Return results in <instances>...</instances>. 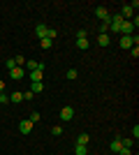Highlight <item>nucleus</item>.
<instances>
[{"label":"nucleus","instance_id":"f257e3e1","mask_svg":"<svg viewBox=\"0 0 139 155\" xmlns=\"http://www.w3.org/2000/svg\"><path fill=\"white\" fill-rule=\"evenodd\" d=\"M123 21H125V19H123L121 14H114L111 21H109V30H111V32H118V30H121V26H123Z\"/></svg>","mask_w":139,"mask_h":155},{"label":"nucleus","instance_id":"f03ea898","mask_svg":"<svg viewBox=\"0 0 139 155\" xmlns=\"http://www.w3.org/2000/svg\"><path fill=\"white\" fill-rule=\"evenodd\" d=\"M134 7H139V2H137V0H134V2H132V5H123V9H121V16H123V19H132V12H134Z\"/></svg>","mask_w":139,"mask_h":155},{"label":"nucleus","instance_id":"7ed1b4c3","mask_svg":"<svg viewBox=\"0 0 139 155\" xmlns=\"http://www.w3.org/2000/svg\"><path fill=\"white\" fill-rule=\"evenodd\" d=\"M95 16H98L102 23H109V21H111V16H109V12H107V7H98V9H95Z\"/></svg>","mask_w":139,"mask_h":155},{"label":"nucleus","instance_id":"20e7f679","mask_svg":"<svg viewBox=\"0 0 139 155\" xmlns=\"http://www.w3.org/2000/svg\"><path fill=\"white\" fill-rule=\"evenodd\" d=\"M72 118H74L72 107H63V109H60V120H72Z\"/></svg>","mask_w":139,"mask_h":155},{"label":"nucleus","instance_id":"39448f33","mask_svg":"<svg viewBox=\"0 0 139 155\" xmlns=\"http://www.w3.org/2000/svg\"><path fill=\"white\" fill-rule=\"evenodd\" d=\"M19 130H21V134H30V132H33V123H30L28 118H23L19 123Z\"/></svg>","mask_w":139,"mask_h":155},{"label":"nucleus","instance_id":"423d86ee","mask_svg":"<svg viewBox=\"0 0 139 155\" xmlns=\"http://www.w3.org/2000/svg\"><path fill=\"white\" fill-rule=\"evenodd\" d=\"M121 35H127V37H130V35H134V26L132 23H130V21H123V26H121Z\"/></svg>","mask_w":139,"mask_h":155},{"label":"nucleus","instance_id":"0eeeda50","mask_svg":"<svg viewBox=\"0 0 139 155\" xmlns=\"http://www.w3.org/2000/svg\"><path fill=\"white\" fill-rule=\"evenodd\" d=\"M9 77H12L14 81H19V79L26 77V70H23V67H14V70H9Z\"/></svg>","mask_w":139,"mask_h":155},{"label":"nucleus","instance_id":"6e6552de","mask_svg":"<svg viewBox=\"0 0 139 155\" xmlns=\"http://www.w3.org/2000/svg\"><path fill=\"white\" fill-rule=\"evenodd\" d=\"M35 35H37L40 39H44L46 35H49V28H46V26H42V23H40V26H35Z\"/></svg>","mask_w":139,"mask_h":155},{"label":"nucleus","instance_id":"1a4fd4ad","mask_svg":"<svg viewBox=\"0 0 139 155\" xmlns=\"http://www.w3.org/2000/svg\"><path fill=\"white\" fill-rule=\"evenodd\" d=\"M26 67L30 72L33 70H44V63H37V60H26Z\"/></svg>","mask_w":139,"mask_h":155},{"label":"nucleus","instance_id":"9d476101","mask_svg":"<svg viewBox=\"0 0 139 155\" xmlns=\"http://www.w3.org/2000/svg\"><path fill=\"white\" fill-rule=\"evenodd\" d=\"M98 44H100V46H109V44H111L109 32H104V35H98Z\"/></svg>","mask_w":139,"mask_h":155},{"label":"nucleus","instance_id":"9b49d317","mask_svg":"<svg viewBox=\"0 0 139 155\" xmlns=\"http://www.w3.org/2000/svg\"><path fill=\"white\" fill-rule=\"evenodd\" d=\"M132 35H130V37H127V35H123V37H121V46H123V49H132Z\"/></svg>","mask_w":139,"mask_h":155},{"label":"nucleus","instance_id":"f8f14e48","mask_svg":"<svg viewBox=\"0 0 139 155\" xmlns=\"http://www.w3.org/2000/svg\"><path fill=\"white\" fill-rule=\"evenodd\" d=\"M42 91H44V84H42V81H33V84H30V93H33V95L35 93H42Z\"/></svg>","mask_w":139,"mask_h":155},{"label":"nucleus","instance_id":"ddd939ff","mask_svg":"<svg viewBox=\"0 0 139 155\" xmlns=\"http://www.w3.org/2000/svg\"><path fill=\"white\" fill-rule=\"evenodd\" d=\"M42 74H44V70H33L28 77H30V81H42Z\"/></svg>","mask_w":139,"mask_h":155},{"label":"nucleus","instance_id":"4468645a","mask_svg":"<svg viewBox=\"0 0 139 155\" xmlns=\"http://www.w3.org/2000/svg\"><path fill=\"white\" fill-rule=\"evenodd\" d=\"M9 102H23V93H21V91L12 93V95H9Z\"/></svg>","mask_w":139,"mask_h":155},{"label":"nucleus","instance_id":"2eb2a0df","mask_svg":"<svg viewBox=\"0 0 139 155\" xmlns=\"http://www.w3.org/2000/svg\"><path fill=\"white\" fill-rule=\"evenodd\" d=\"M28 120H30V123H40V120H42V116H40V111H33V114H30V116H28Z\"/></svg>","mask_w":139,"mask_h":155},{"label":"nucleus","instance_id":"dca6fc26","mask_svg":"<svg viewBox=\"0 0 139 155\" xmlns=\"http://www.w3.org/2000/svg\"><path fill=\"white\" fill-rule=\"evenodd\" d=\"M109 148H111L114 153H118V150L123 148V143H121V139H114V141H111V146H109Z\"/></svg>","mask_w":139,"mask_h":155},{"label":"nucleus","instance_id":"f3484780","mask_svg":"<svg viewBox=\"0 0 139 155\" xmlns=\"http://www.w3.org/2000/svg\"><path fill=\"white\" fill-rule=\"evenodd\" d=\"M74 153H77V155H86V153H88V146H81V143H77V146H74Z\"/></svg>","mask_w":139,"mask_h":155},{"label":"nucleus","instance_id":"a211bd4d","mask_svg":"<svg viewBox=\"0 0 139 155\" xmlns=\"http://www.w3.org/2000/svg\"><path fill=\"white\" fill-rule=\"evenodd\" d=\"M77 46H79L81 51H86L88 46H91V42H88V39H77Z\"/></svg>","mask_w":139,"mask_h":155},{"label":"nucleus","instance_id":"6ab92c4d","mask_svg":"<svg viewBox=\"0 0 139 155\" xmlns=\"http://www.w3.org/2000/svg\"><path fill=\"white\" fill-rule=\"evenodd\" d=\"M88 141H91L88 134H79V139H77V143H81V146H88Z\"/></svg>","mask_w":139,"mask_h":155},{"label":"nucleus","instance_id":"aec40b11","mask_svg":"<svg viewBox=\"0 0 139 155\" xmlns=\"http://www.w3.org/2000/svg\"><path fill=\"white\" fill-rule=\"evenodd\" d=\"M40 42H42V49H51V46H53V39H49V37L40 39Z\"/></svg>","mask_w":139,"mask_h":155},{"label":"nucleus","instance_id":"412c9836","mask_svg":"<svg viewBox=\"0 0 139 155\" xmlns=\"http://www.w3.org/2000/svg\"><path fill=\"white\" fill-rule=\"evenodd\" d=\"M121 143H123V148H132L134 139H121Z\"/></svg>","mask_w":139,"mask_h":155},{"label":"nucleus","instance_id":"4be33fe9","mask_svg":"<svg viewBox=\"0 0 139 155\" xmlns=\"http://www.w3.org/2000/svg\"><path fill=\"white\" fill-rule=\"evenodd\" d=\"M5 67H7V70H14V67H16V63H14V58L5 60Z\"/></svg>","mask_w":139,"mask_h":155},{"label":"nucleus","instance_id":"5701e85b","mask_svg":"<svg viewBox=\"0 0 139 155\" xmlns=\"http://www.w3.org/2000/svg\"><path fill=\"white\" fill-rule=\"evenodd\" d=\"M77 77H79V72H77V70H67V79H77Z\"/></svg>","mask_w":139,"mask_h":155},{"label":"nucleus","instance_id":"b1692460","mask_svg":"<svg viewBox=\"0 0 139 155\" xmlns=\"http://www.w3.org/2000/svg\"><path fill=\"white\" fill-rule=\"evenodd\" d=\"M51 132H53L56 137H60V134H63V127H60V125H56V127H51Z\"/></svg>","mask_w":139,"mask_h":155},{"label":"nucleus","instance_id":"393cba45","mask_svg":"<svg viewBox=\"0 0 139 155\" xmlns=\"http://www.w3.org/2000/svg\"><path fill=\"white\" fill-rule=\"evenodd\" d=\"M116 155H132V150H130V148H121Z\"/></svg>","mask_w":139,"mask_h":155},{"label":"nucleus","instance_id":"a878e982","mask_svg":"<svg viewBox=\"0 0 139 155\" xmlns=\"http://www.w3.org/2000/svg\"><path fill=\"white\" fill-rule=\"evenodd\" d=\"M130 53H132V58H137V56H139V46H132V49H130Z\"/></svg>","mask_w":139,"mask_h":155},{"label":"nucleus","instance_id":"bb28decb","mask_svg":"<svg viewBox=\"0 0 139 155\" xmlns=\"http://www.w3.org/2000/svg\"><path fill=\"white\" fill-rule=\"evenodd\" d=\"M33 97H35V95H33L30 91H26V93H23V100H33Z\"/></svg>","mask_w":139,"mask_h":155},{"label":"nucleus","instance_id":"cd10ccee","mask_svg":"<svg viewBox=\"0 0 139 155\" xmlns=\"http://www.w3.org/2000/svg\"><path fill=\"white\" fill-rule=\"evenodd\" d=\"M132 137H134V139H139V125H134V130H132Z\"/></svg>","mask_w":139,"mask_h":155},{"label":"nucleus","instance_id":"c85d7f7f","mask_svg":"<svg viewBox=\"0 0 139 155\" xmlns=\"http://www.w3.org/2000/svg\"><path fill=\"white\" fill-rule=\"evenodd\" d=\"M0 102H9V97H7L5 93H0Z\"/></svg>","mask_w":139,"mask_h":155},{"label":"nucleus","instance_id":"c756f323","mask_svg":"<svg viewBox=\"0 0 139 155\" xmlns=\"http://www.w3.org/2000/svg\"><path fill=\"white\" fill-rule=\"evenodd\" d=\"M5 91V81H2V79H0V93Z\"/></svg>","mask_w":139,"mask_h":155}]
</instances>
